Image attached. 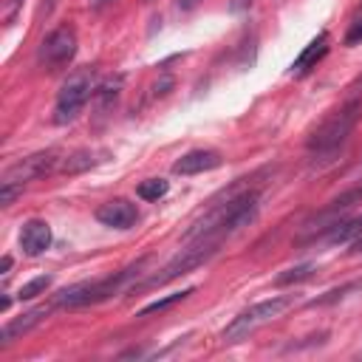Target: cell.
I'll return each instance as SVG.
<instances>
[{
	"label": "cell",
	"mask_w": 362,
	"mask_h": 362,
	"mask_svg": "<svg viewBox=\"0 0 362 362\" xmlns=\"http://www.w3.org/2000/svg\"><path fill=\"white\" fill-rule=\"evenodd\" d=\"M59 167H62V156L57 150H42V153L25 156L23 161L6 167L0 175V206H11V201L23 192L25 184H31L34 178H42Z\"/></svg>",
	"instance_id": "obj_1"
},
{
	"label": "cell",
	"mask_w": 362,
	"mask_h": 362,
	"mask_svg": "<svg viewBox=\"0 0 362 362\" xmlns=\"http://www.w3.org/2000/svg\"><path fill=\"white\" fill-rule=\"evenodd\" d=\"M359 113H362V102H359V99H354V102H348L345 107H339L337 113H331V116L308 136V141H305L308 150H311L314 156H334V153L348 141V136H351V130H354Z\"/></svg>",
	"instance_id": "obj_2"
},
{
	"label": "cell",
	"mask_w": 362,
	"mask_h": 362,
	"mask_svg": "<svg viewBox=\"0 0 362 362\" xmlns=\"http://www.w3.org/2000/svg\"><path fill=\"white\" fill-rule=\"evenodd\" d=\"M223 240L221 238H215V235H201V238H192L189 240V246L187 249H181L164 269H161V274H153L144 286H139V288H150V286H164V283H170V280H175V277H184V274H189L192 269H198V266H204L215 252H218V246H221Z\"/></svg>",
	"instance_id": "obj_3"
},
{
	"label": "cell",
	"mask_w": 362,
	"mask_h": 362,
	"mask_svg": "<svg viewBox=\"0 0 362 362\" xmlns=\"http://www.w3.org/2000/svg\"><path fill=\"white\" fill-rule=\"evenodd\" d=\"M291 297H269V300H260V303H255V305H249L246 311H240L226 328H223V334H221V339L226 342V345H232V342H240V339H246L252 331H257L260 325H266V322H272V320H277L283 311H288L291 308Z\"/></svg>",
	"instance_id": "obj_4"
},
{
	"label": "cell",
	"mask_w": 362,
	"mask_h": 362,
	"mask_svg": "<svg viewBox=\"0 0 362 362\" xmlns=\"http://www.w3.org/2000/svg\"><path fill=\"white\" fill-rule=\"evenodd\" d=\"M93 90H96L93 74H90V71H74V74L62 82L59 93H57V105H54L51 122H54V124H68V122H74V119L82 113V107L88 105V99H93Z\"/></svg>",
	"instance_id": "obj_5"
},
{
	"label": "cell",
	"mask_w": 362,
	"mask_h": 362,
	"mask_svg": "<svg viewBox=\"0 0 362 362\" xmlns=\"http://www.w3.org/2000/svg\"><path fill=\"white\" fill-rule=\"evenodd\" d=\"M74 54H76V31H74V25H59L42 40L37 59L42 68L59 71L62 65H68L74 59Z\"/></svg>",
	"instance_id": "obj_6"
},
{
	"label": "cell",
	"mask_w": 362,
	"mask_h": 362,
	"mask_svg": "<svg viewBox=\"0 0 362 362\" xmlns=\"http://www.w3.org/2000/svg\"><path fill=\"white\" fill-rule=\"evenodd\" d=\"M354 204H362V187H351V189H345L342 195H337L334 201H328V204L308 221V226L314 229V235H320L322 229H328L331 223H337L339 215L348 212Z\"/></svg>",
	"instance_id": "obj_7"
},
{
	"label": "cell",
	"mask_w": 362,
	"mask_h": 362,
	"mask_svg": "<svg viewBox=\"0 0 362 362\" xmlns=\"http://www.w3.org/2000/svg\"><path fill=\"white\" fill-rule=\"evenodd\" d=\"M223 158L218 150H209V147H198V150H189L184 153L175 164H173V173L175 175H198V173H209L215 167H221Z\"/></svg>",
	"instance_id": "obj_8"
},
{
	"label": "cell",
	"mask_w": 362,
	"mask_h": 362,
	"mask_svg": "<svg viewBox=\"0 0 362 362\" xmlns=\"http://www.w3.org/2000/svg\"><path fill=\"white\" fill-rule=\"evenodd\" d=\"M96 221L105 226H113V229H130L139 221V209L127 198H113L96 209Z\"/></svg>",
	"instance_id": "obj_9"
},
{
	"label": "cell",
	"mask_w": 362,
	"mask_h": 362,
	"mask_svg": "<svg viewBox=\"0 0 362 362\" xmlns=\"http://www.w3.org/2000/svg\"><path fill=\"white\" fill-rule=\"evenodd\" d=\"M48 246H51V226H48L45 221H40V218L25 221L23 229H20V249H23L28 257H37V255H42Z\"/></svg>",
	"instance_id": "obj_10"
},
{
	"label": "cell",
	"mask_w": 362,
	"mask_h": 362,
	"mask_svg": "<svg viewBox=\"0 0 362 362\" xmlns=\"http://www.w3.org/2000/svg\"><path fill=\"white\" fill-rule=\"evenodd\" d=\"M48 311H51V305H37V308H31V311H25V314L8 320V322L3 325V331H0V348L11 345V342L20 339L23 334H28L34 325H40V322L48 317Z\"/></svg>",
	"instance_id": "obj_11"
},
{
	"label": "cell",
	"mask_w": 362,
	"mask_h": 362,
	"mask_svg": "<svg viewBox=\"0 0 362 362\" xmlns=\"http://www.w3.org/2000/svg\"><path fill=\"white\" fill-rule=\"evenodd\" d=\"M328 42H331V37H328L325 31H320V34H317V37H314V40H311L300 54H297V59L291 62V74H294V76L308 74V71H311V68H314V65L328 54Z\"/></svg>",
	"instance_id": "obj_12"
},
{
	"label": "cell",
	"mask_w": 362,
	"mask_h": 362,
	"mask_svg": "<svg viewBox=\"0 0 362 362\" xmlns=\"http://www.w3.org/2000/svg\"><path fill=\"white\" fill-rule=\"evenodd\" d=\"M317 238H322L325 243H348V240H356V238H362V215L348 218V221H337L328 229H322Z\"/></svg>",
	"instance_id": "obj_13"
},
{
	"label": "cell",
	"mask_w": 362,
	"mask_h": 362,
	"mask_svg": "<svg viewBox=\"0 0 362 362\" xmlns=\"http://www.w3.org/2000/svg\"><path fill=\"white\" fill-rule=\"evenodd\" d=\"M119 90H122V76H110V79H105V82L93 90V105H96L99 116H105V113L116 105Z\"/></svg>",
	"instance_id": "obj_14"
},
{
	"label": "cell",
	"mask_w": 362,
	"mask_h": 362,
	"mask_svg": "<svg viewBox=\"0 0 362 362\" xmlns=\"http://www.w3.org/2000/svg\"><path fill=\"white\" fill-rule=\"evenodd\" d=\"M314 272H317V266H314V263L291 266V269H286V272H280V274L274 277V286H294V283H303V280L314 277Z\"/></svg>",
	"instance_id": "obj_15"
},
{
	"label": "cell",
	"mask_w": 362,
	"mask_h": 362,
	"mask_svg": "<svg viewBox=\"0 0 362 362\" xmlns=\"http://www.w3.org/2000/svg\"><path fill=\"white\" fill-rule=\"evenodd\" d=\"M96 156H102V153H90V150H79V153H71V156H65L62 158V173H79V170H88V167H93L99 158Z\"/></svg>",
	"instance_id": "obj_16"
},
{
	"label": "cell",
	"mask_w": 362,
	"mask_h": 362,
	"mask_svg": "<svg viewBox=\"0 0 362 362\" xmlns=\"http://www.w3.org/2000/svg\"><path fill=\"white\" fill-rule=\"evenodd\" d=\"M195 288H184V291H175V294H170V297H161V300H156V303H150V305H144L141 311H139V317H150V314H161V311H167V308H173L175 303H181V300H187L189 294H192Z\"/></svg>",
	"instance_id": "obj_17"
},
{
	"label": "cell",
	"mask_w": 362,
	"mask_h": 362,
	"mask_svg": "<svg viewBox=\"0 0 362 362\" xmlns=\"http://www.w3.org/2000/svg\"><path fill=\"white\" fill-rule=\"evenodd\" d=\"M167 189H170V184L164 178H147V181H141L136 187V195L144 198V201H158V198L167 195Z\"/></svg>",
	"instance_id": "obj_18"
},
{
	"label": "cell",
	"mask_w": 362,
	"mask_h": 362,
	"mask_svg": "<svg viewBox=\"0 0 362 362\" xmlns=\"http://www.w3.org/2000/svg\"><path fill=\"white\" fill-rule=\"evenodd\" d=\"M51 286V277L48 274H40V277H34V280H28V283H23L20 286V291H17V297L20 300H34L37 294H45V288Z\"/></svg>",
	"instance_id": "obj_19"
},
{
	"label": "cell",
	"mask_w": 362,
	"mask_h": 362,
	"mask_svg": "<svg viewBox=\"0 0 362 362\" xmlns=\"http://www.w3.org/2000/svg\"><path fill=\"white\" fill-rule=\"evenodd\" d=\"M345 42H348V45H356V42H362V20L351 25V31L345 34Z\"/></svg>",
	"instance_id": "obj_20"
},
{
	"label": "cell",
	"mask_w": 362,
	"mask_h": 362,
	"mask_svg": "<svg viewBox=\"0 0 362 362\" xmlns=\"http://www.w3.org/2000/svg\"><path fill=\"white\" fill-rule=\"evenodd\" d=\"M249 6H252V0H229L232 14H243V11H249Z\"/></svg>",
	"instance_id": "obj_21"
},
{
	"label": "cell",
	"mask_w": 362,
	"mask_h": 362,
	"mask_svg": "<svg viewBox=\"0 0 362 362\" xmlns=\"http://www.w3.org/2000/svg\"><path fill=\"white\" fill-rule=\"evenodd\" d=\"M20 6H23V0H6V20H8V23H11L14 14L20 11Z\"/></svg>",
	"instance_id": "obj_22"
},
{
	"label": "cell",
	"mask_w": 362,
	"mask_h": 362,
	"mask_svg": "<svg viewBox=\"0 0 362 362\" xmlns=\"http://www.w3.org/2000/svg\"><path fill=\"white\" fill-rule=\"evenodd\" d=\"M198 3H201V0H178V8H181V11H192Z\"/></svg>",
	"instance_id": "obj_23"
},
{
	"label": "cell",
	"mask_w": 362,
	"mask_h": 362,
	"mask_svg": "<svg viewBox=\"0 0 362 362\" xmlns=\"http://www.w3.org/2000/svg\"><path fill=\"white\" fill-rule=\"evenodd\" d=\"M54 6H57V0H42V6H40V14H45V17H48V14L54 11Z\"/></svg>",
	"instance_id": "obj_24"
},
{
	"label": "cell",
	"mask_w": 362,
	"mask_h": 362,
	"mask_svg": "<svg viewBox=\"0 0 362 362\" xmlns=\"http://www.w3.org/2000/svg\"><path fill=\"white\" fill-rule=\"evenodd\" d=\"M8 269H11V257L6 255V257H3V263H0V274H8Z\"/></svg>",
	"instance_id": "obj_25"
},
{
	"label": "cell",
	"mask_w": 362,
	"mask_h": 362,
	"mask_svg": "<svg viewBox=\"0 0 362 362\" xmlns=\"http://www.w3.org/2000/svg\"><path fill=\"white\" fill-rule=\"evenodd\" d=\"M359 173H362V167H359Z\"/></svg>",
	"instance_id": "obj_26"
}]
</instances>
